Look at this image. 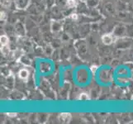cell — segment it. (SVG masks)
I'll return each mask as SVG.
<instances>
[{
  "instance_id": "obj_1",
  "label": "cell",
  "mask_w": 133,
  "mask_h": 124,
  "mask_svg": "<svg viewBox=\"0 0 133 124\" xmlns=\"http://www.w3.org/2000/svg\"><path fill=\"white\" fill-rule=\"evenodd\" d=\"M102 41H103V43L105 45H110L112 43L113 41V38L112 35L110 34H105L102 36Z\"/></svg>"
},
{
  "instance_id": "obj_2",
  "label": "cell",
  "mask_w": 133,
  "mask_h": 124,
  "mask_svg": "<svg viewBox=\"0 0 133 124\" xmlns=\"http://www.w3.org/2000/svg\"><path fill=\"white\" fill-rule=\"evenodd\" d=\"M59 118H61L63 122H70V120L71 119V115H70V113H61V115H59Z\"/></svg>"
},
{
  "instance_id": "obj_3",
  "label": "cell",
  "mask_w": 133,
  "mask_h": 124,
  "mask_svg": "<svg viewBox=\"0 0 133 124\" xmlns=\"http://www.w3.org/2000/svg\"><path fill=\"white\" fill-rule=\"evenodd\" d=\"M18 75H19V77L21 78L22 80H26L27 78H28L29 73L26 70H25V69H22V70H21L19 71V74H18Z\"/></svg>"
},
{
  "instance_id": "obj_4",
  "label": "cell",
  "mask_w": 133,
  "mask_h": 124,
  "mask_svg": "<svg viewBox=\"0 0 133 124\" xmlns=\"http://www.w3.org/2000/svg\"><path fill=\"white\" fill-rule=\"evenodd\" d=\"M0 43L3 45V47H5L8 44V36H5V35H3L0 36Z\"/></svg>"
},
{
  "instance_id": "obj_5",
  "label": "cell",
  "mask_w": 133,
  "mask_h": 124,
  "mask_svg": "<svg viewBox=\"0 0 133 124\" xmlns=\"http://www.w3.org/2000/svg\"><path fill=\"white\" fill-rule=\"evenodd\" d=\"M66 5L69 8H75L76 6V1L75 0H67V3H66Z\"/></svg>"
},
{
  "instance_id": "obj_6",
  "label": "cell",
  "mask_w": 133,
  "mask_h": 124,
  "mask_svg": "<svg viewBox=\"0 0 133 124\" xmlns=\"http://www.w3.org/2000/svg\"><path fill=\"white\" fill-rule=\"evenodd\" d=\"M79 99H80V100H83V101H85V100H88V99H89V95L87 94H84V93H83V94H80L79 97Z\"/></svg>"
},
{
  "instance_id": "obj_7",
  "label": "cell",
  "mask_w": 133,
  "mask_h": 124,
  "mask_svg": "<svg viewBox=\"0 0 133 124\" xmlns=\"http://www.w3.org/2000/svg\"><path fill=\"white\" fill-rule=\"evenodd\" d=\"M90 70H91L92 73H96V71H97V70H98V66H92L91 68H90Z\"/></svg>"
},
{
  "instance_id": "obj_8",
  "label": "cell",
  "mask_w": 133,
  "mask_h": 124,
  "mask_svg": "<svg viewBox=\"0 0 133 124\" xmlns=\"http://www.w3.org/2000/svg\"><path fill=\"white\" fill-rule=\"evenodd\" d=\"M7 115L10 118H15L17 116V113H7Z\"/></svg>"
},
{
  "instance_id": "obj_9",
  "label": "cell",
  "mask_w": 133,
  "mask_h": 124,
  "mask_svg": "<svg viewBox=\"0 0 133 124\" xmlns=\"http://www.w3.org/2000/svg\"><path fill=\"white\" fill-rule=\"evenodd\" d=\"M6 13L4 12H1V20H5L6 19Z\"/></svg>"
},
{
  "instance_id": "obj_10",
  "label": "cell",
  "mask_w": 133,
  "mask_h": 124,
  "mask_svg": "<svg viewBox=\"0 0 133 124\" xmlns=\"http://www.w3.org/2000/svg\"><path fill=\"white\" fill-rule=\"evenodd\" d=\"M71 18H72V19H77V18H78V16H77V14H75V13H74V14H72L71 15Z\"/></svg>"
}]
</instances>
